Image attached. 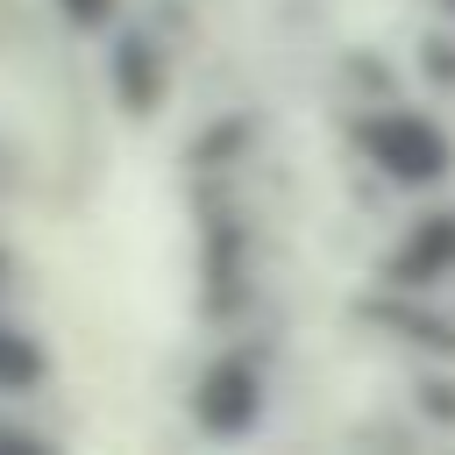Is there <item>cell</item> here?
<instances>
[{
  "instance_id": "2",
  "label": "cell",
  "mask_w": 455,
  "mask_h": 455,
  "mask_svg": "<svg viewBox=\"0 0 455 455\" xmlns=\"http://www.w3.org/2000/svg\"><path fill=\"white\" fill-rule=\"evenodd\" d=\"M256 405H263V377H256L249 355H220L192 391V412H199L206 434H242L256 419Z\"/></svg>"
},
{
  "instance_id": "3",
  "label": "cell",
  "mask_w": 455,
  "mask_h": 455,
  "mask_svg": "<svg viewBox=\"0 0 455 455\" xmlns=\"http://www.w3.org/2000/svg\"><path fill=\"white\" fill-rule=\"evenodd\" d=\"M448 270H455V213H434V220H419V228L405 235V249L391 256V277L412 284V291H427V284H441Z\"/></svg>"
},
{
  "instance_id": "4",
  "label": "cell",
  "mask_w": 455,
  "mask_h": 455,
  "mask_svg": "<svg viewBox=\"0 0 455 455\" xmlns=\"http://www.w3.org/2000/svg\"><path fill=\"white\" fill-rule=\"evenodd\" d=\"M114 78H121V100H128V114H149V107L164 100V57H156V43H142V36H121V50H114Z\"/></svg>"
},
{
  "instance_id": "6",
  "label": "cell",
  "mask_w": 455,
  "mask_h": 455,
  "mask_svg": "<svg viewBox=\"0 0 455 455\" xmlns=\"http://www.w3.org/2000/svg\"><path fill=\"white\" fill-rule=\"evenodd\" d=\"M57 7H64V21H71V28H100V21L114 14V0H57Z\"/></svg>"
},
{
  "instance_id": "5",
  "label": "cell",
  "mask_w": 455,
  "mask_h": 455,
  "mask_svg": "<svg viewBox=\"0 0 455 455\" xmlns=\"http://www.w3.org/2000/svg\"><path fill=\"white\" fill-rule=\"evenodd\" d=\"M43 370H50L43 341L0 320V391H28V384H43Z\"/></svg>"
},
{
  "instance_id": "1",
  "label": "cell",
  "mask_w": 455,
  "mask_h": 455,
  "mask_svg": "<svg viewBox=\"0 0 455 455\" xmlns=\"http://www.w3.org/2000/svg\"><path fill=\"white\" fill-rule=\"evenodd\" d=\"M355 142H363V156H370L391 185H441V178L455 171L448 128L427 121V114H412V107H377V114H363V121H355Z\"/></svg>"
}]
</instances>
